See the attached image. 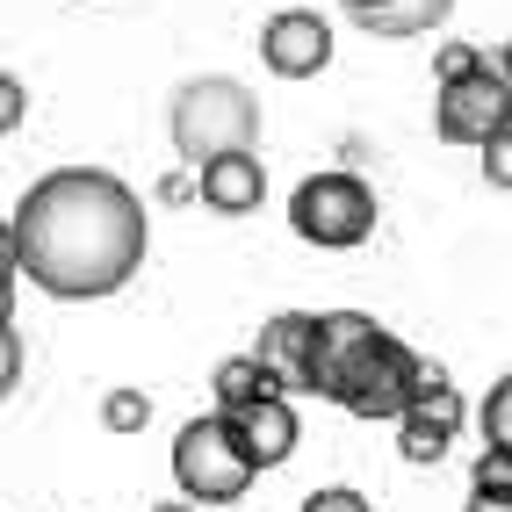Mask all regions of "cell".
Here are the masks:
<instances>
[{
  "mask_svg": "<svg viewBox=\"0 0 512 512\" xmlns=\"http://www.w3.org/2000/svg\"><path fill=\"white\" fill-rule=\"evenodd\" d=\"M152 253V224L130 181L101 166H58L8 210V275H29L58 303L116 296Z\"/></svg>",
  "mask_w": 512,
  "mask_h": 512,
  "instance_id": "6da1fadb",
  "label": "cell"
},
{
  "mask_svg": "<svg viewBox=\"0 0 512 512\" xmlns=\"http://www.w3.org/2000/svg\"><path fill=\"white\" fill-rule=\"evenodd\" d=\"M426 361L383 332L368 311H318V361H311V397L339 404L354 419H404L419 404Z\"/></svg>",
  "mask_w": 512,
  "mask_h": 512,
  "instance_id": "7a4b0ae2",
  "label": "cell"
},
{
  "mask_svg": "<svg viewBox=\"0 0 512 512\" xmlns=\"http://www.w3.org/2000/svg\"><path fill=\"white\" fill-rule=\"evenodd\" d=\"M166 130H174V152L202 174L210 159L260 145V94L238 87L231 73H195L166 109Z\"/></svg>",
  "mask_w": 512,
  "mask_h": 512,
  "instance_id": "3957f363",
  "label": "cell"
},
{
  "mask_svg": "<svg viewBox=\"0 0 512 512\" xmlns=\"http://www.w3.org/2000/svg\"><path fill=\"white\" fill-rule=\"evenodd\" d=\"M289 231L318 253H354L375 238V188L361 174H311L289 195Z\"/></svg>",
  "mask_w": 512,
  "mask_h": 512,
  "instance_id": "277c9868",
  "label": "cell"
},
{
  "mask_svg": "<svg viewBox=\"0 0 512 512\" xmlns=\"http://www.w3.org/2000/svg\"><path fill=\"white\" fill-rule=\"evenodd\" d=\"M253 455H246V440H238V426L217 412V419H188L181 440H174V484L181 498L195 505H238L253 491Z\"/></svg>",
  "mask_w": 512,
  "mask_h": 512,
  "instance_id": "5b68a950",
  "label": "cell"
},
{
  "mask_svg": "<svg viewBox=\"0 0 512 512\" xmlns=\"http://www.w3.org/2000/svg\"><path fill=\"white\" fill-rule=\"evenodd\" d=\"M512 130V80L498 73V65L484 58L476 73L462 80H440L433 94V138H448V145H491Z\"/></svg>",
  "mask_w": 512,
  "mask_h": 512,
  "instance_id": "8992f818",
  "label": "cell"
},
{
  "mask_svg": "<svg viewBox=\"0 0 512 512\" xmlns=\"http://www.w3.org/2000/svg\"><path fill=\"white\" fill-rule=\"evenodd\" d=\"M462 433V390L448 383V368L426 361L419 375V404L397 419V455L412 462V469H433L440 455H448V440Z\"/></svg>",
  "mask_w": 512,
  "mask_h": 512,
  "instance_id": "52a82bcc",
  "label": "cell"
},
{
  "mask_svg": "<svg viewBox=\"0 0 512 512\" xmlns=\"http://www.w3.org/2000/svg\"><path fill=\"white\" fill-rule=\"evenodd\" d=\"M260 58H267V73H275V80H311V73H325V65H332V22L311 15V8L267 15Z\"/></svg>",
  "mask_w": 512,
  "mask_h": 512,
  "instance_id": "ba28073f",
  "label": "cell"
},
{
  "mask_svg": "<svg viewBox=\"0 0 512 512\" xmlns=\"http://www.w3.org/2000/svg\"><path fill=\"white\" fill-rule=\"evenodd\" d=\"M253 361L275 375L282 397H311V361H318V311H282L253 339Z\"/></svg>",
  "mask_w": 512,
  "mask_h": 512,
  "instance_id": "9c48e42d",
  "label": "cell"
},
{
  "mask_svg": "<svg viewBox=\"0 0 512 512\" xmlns=\"http://www.w3.org/2000/svg\"><path fill=\"white\" fill-rule=\"evenodd\" d=\"M260 195H267L260 152H224V159L202 166V210H217V217H253Z\"/></svg>",
  "mask_w": 512,
  "mask_h": 512,
  "instance_id": "30bf717a",
  "label": "cell"
},
{
  "mask_svg": "<svg viewBox=\"0 0 512 512\" xmlns=\"http://www.w3.org/2000/svg\"><path fill=\"white\" fill-rule=\"evenodd\" d=\"M231 426H238V440H246L253 469H282V462L296 455V440H303L296 404H289V397H267V404H253V412H238Z\"/></svg>",
  "mask_w": 512,
  "mask_h": 512,
  "instance_id": "8fae6325",
  "label": "cell"
},
{
  "mask_svg": "<svg viewBox=\"0 0 512 512\" xmlns=\"http://www.w3.org/2000/svg\"><path fill=\"white\" fill-rule=\"evenodd\" d=\"M455 15V0H390V8H368V15H354V29L361 37H433L440 22Z\"/></svg>",
  "mask_w": 512,
  "mask_h": 512,
  "instance_id": "7c38bea8",
  "label": "cell"
},
{
  "mask_svg": "<svg viewBox=\"0 0 512 512\" xmlns=\"http://www.w3.org/2000/svg\"><path fill=\"white\" fill-rule=\"evenodd\" d=\"M217 412L224 419H238V412H253V404H267V397H282L275 390V375H267L253 354H231V361H217Z\"/></svg>",
  "mask_w": 512,
  "mask_h": 512,
  "instance_id": "4fadbf2b",
  "label": "cell"
},
{
  "mask_svg": "<svg viewBox=\"0 0 512 512\" xmlns=\"http://www.w3.org/2000/svg\"><path fill=\"white\" fill-rule=\"evenodd\" d=\"M476 426H484V448L491 455H512V375H498L491 397L476 404Z\"/></svg>",
  "mask_w": 512,
  "mask_h": 512,
  "instance_id": "5bb4252c",
  "label": "cell"
},
{
  "mask_svg": "<svg viewBox=\"0 0 512 512\" xmlns=\"http://www.w3.org/2000/svg\"><path fill=\"white\" fill-rule=\"evenodd\" d=\"M145 419H152L145 390H109V397H101V426H109V433H145Z\"/></svg>",
  "mask_w": 512,
  "mask_h": 512,
  "instance_id": "9a60e30c",
  "label": "cell"
},
{
  "mask_svg": "<svg viewBox=\"0 0 512 512\" xmlns=\"http://www.w3.org/2000/svg\"><path fill=\"white\" fill-rule=\"evenodd\" d=\"M303 512H375V498H361L354 484H325V491L303 498Z\"/></svg>",
  "mask_w": 512,
  "mask_h": 512,
  "instance_id": "2e32d148",
  "label": "cell"
},
{
  "mask_svg": "<svg viewBox=\"0 0 512 512\" xmlns=\"http://www.w3.org/2000/svg\"><path fill=\"white\" fill-rule=\"evenodd\" d=\"M484 181L512 195V130H505V138H491V145H484Z\"/></svg>",
  "mask_w": 512,
  "mask_h": 512,
  "instance_id": "e0dca14e",
  "label": "cell"
},
{
  "mask_svg": "<svg viewBox=\"0 0 512 512\" xmlns=\"http://www.w3.org/2000/svg\"><path fill=\"white\" fill-rule=\"evenodd\" d=\"M476 65H484L476 44H440V80H462V73H476Z\"/></svg>",
  "mask_w": 512,
  "mask_h": 512,
  "instance_id": "ac0fdd59",
  "label": "cell"
},
{
  "mask_svg": "<svg viewBox=\"0 0 512 512\" xmlns=\"http://www.w3.org/2000/svg\"><path fill=\"white\" fill-rule=\"evenodd\" d=\"M462 512H512V484H469Z\"/></svg>",
  "mask_w": 512,
  "mask_h": 512,
  "instance_id": "d6986e66",
  "label": "cell"
},
{
  "mask_svg": "<svg viewBox=\"0 0 512 512\" xmlns=\"http://www.w3.org/2000/svg\"><path fill=\"white\" fill-rule=\"evenodd\" d=\"M15 383H22V339L8 325V339H0V390H15Z\"/></svg>",
  "mask_w": 512,
  "mask_h": 512,
  "instance_id": "ffe728a7",
  "label": "cell"
},
{
  "mask_svg": "<svg viewBox=\"0 0 512 512\" xmlns=\"http://www.w3.org/2000/svg\"><path fill=\"white\" fill-rule=\"evenodd\" d=\"M0 130H22V80H0Z\"/></svg>",
  "mask_w": 512,
  "mask_h": 512,
  "instance_id": "44dd1931",
  "label": "cell"
},
{
  "mask_svg": "<svg viewBox=\"0 0 512 512\" xmlns=\"http://www.w3.org/2000/svg\"><path fill=\"white\" fill-rule=\"evenodd\" d=\"M347 15H368V8H390V0H339Z\"/></svg>",
  "mask_w": 512,
  "mask_h": 512,
  "instance_id": "7402d4cb",
  "label": "cell"
},
{
  "mask_svg": "<svg viewBox=\"0 0 512 512\" xmlns=\"http://www.w3.org/2000/svg\"><path fill=\"white\" fill-rule=\"evenodd\" d=\"M152 512H195V498H159Z\"/></svg>",
  "mask_w": 512,
  "mask_h": 512,
  "instance_id": "603a6c76",
  "label": "cell"
},
{
  "mask_svg": "<svg viewBox=\"0 0 512 512\" xmlns=\"http://www.w3.org/2000/svg\"><path fill=\"white\" fill-rule=\"evenodd\" d=\"M498 73H505V80H512V37H505V51H498Z\"/></svg>",
  "mask_w": 512,
  "mask_h": 512,
  "instance_id": "cb8c5ba5",
  "label": "cell"
}]
</instances>
